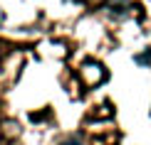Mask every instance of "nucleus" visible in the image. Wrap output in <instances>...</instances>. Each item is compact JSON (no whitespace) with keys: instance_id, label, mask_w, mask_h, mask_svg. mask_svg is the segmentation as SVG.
I'll return each mask as SVG.
<instances>
[{"instance_id":"obj_1","label":"nucleus","mask_w":151,"mask_h":145,"mask_svg":"<svg viewBox=\"0 0 151 145\" xmlns=\"http://www.w3.org/2000/svg\"><path fill=\"white\" fill-rule=\"evenodd\" d=\"M82 76H84V84L87 86H97L99 81H104L106 79V71H104V66L99 64V62H84L82 64Z\"/></svg>"},{"instance_id":"obj_3","label":"nucleus","mask_w":151,"mask_h":145,"mask_svg":"<svg viewBox=\"0 0 151 145\" xmlns=\"http://www.w3.org/2000/svg\"><path fill=\"white\" fill-rule=\"evenodd\" d=\"M62 145H82V143H79V138H72V140H67V143H62Z\"/></svg>"},{"instance_id":"obj_2","label":"nucleus","mask_w":151,"mask_h":145,"mask_svg":"<svg viewBox=\"0 0 151 145\" xmlns=\"http://www.w3.org/2000/svg\"><path fill=\"white\" fill-rule=\"evenodd\" d=\"M149 62H151V52H149V54H139V57H136V64H149Z\"/></svg>"}]
</instances>
